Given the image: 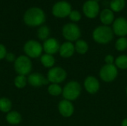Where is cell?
I'll use <instances>...</instances> for the list:
<instances>
[{
    "label": "cell",
    "mask_w": 127,
    "mask_h": 126,
    "mask_svg": "<svg viewBox=\"0 0 127 126\" xmlns=\"http://www.w3.org/2000/svg\"><path fill=\"white\" fill-rule=\"evenodd\" d=\"M28 84V77L24 75H17L14 79V85L17 88H23Z\"/></svg>",
    "instance_id": "cell-26"
},
{
    "label": "cell",
    "mask_w": 127,
    "mask_h": 126,
    "mask_svg": "<svg viewBox=\"0 0 127 126\" xmlns=\"http://www.w3.org/2000/svg\"><path fill=\"white\" fill-rule=\"evenodd\" d=\"M114 12L109 8H105L100 13V20L103 25L109 26L115 21Z\"/></svg>",
    "instance_id": "cell-17"
},
{
    "label": "cell",
    "mask_w": 127,
    "mask_h": 126,
    "mask_svg": "<svg viewBox=\"0 0 127 126\" xmlns=\"http://www.w3.org/2000/svg\"><path fill=\"white\" fill-rule=\"evenodd\" d=\"M12 102L10 99L6 97L0 98V111L7 114L11 111Z\"/></svg>",
    "instance_id": "cell-22"
},
{
    "label": "cell",
    "mask_w": 127,
    "mask_h": 126,
    "mask_svg": "<svg viewBox=\"0 0 127 126\" xmlns=\"http://www.w3.org/2000/svg\"><path fill=\"white\" fill-rule=\"evenodd\" d=\"M83 12L89 19H95L100 14L99 3L94 0H87L83 5Z\"/></svg>",
    "instance_id": "cell-10"
},
{
    "label": "cell",
    "mask_w": 127,
    "mask_h": 126,
    "mask_svg": "<svg viewBox=\"0 0 127 126\" xmlns=\"http://www.w3.org/2000/svg\"><path fill=\"white\" fill-rule=\"evenodd\" d=\"M62 34L66 41L74 42L80 39L81 36V30L76 23L70 22L65 24L63 27Z\"/></svg>",
    "instance_id": "cell-5"
},
{
    "label": "cell",
    "mask_w": 127,
    "mask_h": 126,
    "mask_svg": "<svg viewBox=\"0 0 127 126\" xmlns=\"http://www.w3.org/2000/svg\"><path fill=\"white\" fill-rule=\"evenodd\" d=\"M112 29L115 35L119 37L127 36V19L124 17H118L112 23Z\"/></svg>",
    "instance_id": "cell-11"
},
{
    "label": "cell",
    "mask_w": 127,
    "mask_h": 126,
    "mask_svg": "<svg viewBox=\"0 0 127 126\" xmlns=\"http://www.w3.org/2000/svg\"><path fill=\"white\" fill-rule=\"evenodd\" d=\"M7 53V49H6L5 46L2 44H0V60L5 59Z\"/></svg>",
    "instance_id": "cell-30"
},
{
    "label": "cell",
    "mask_w": 127,
    "mask_h": 126,
    "mask_svg": "<svg viewBox=\"0 0 127 126\" xmlns=\"http://www.w3.org/2000/svg\"><path fill=\"white\" fill-rule=\"evenodd\" d=\"M23 50L25 55L30 59H36L42 55L43 48L42 45H41V43L38 41L31 39L25 43L23 46Z\"/></svg>",
    "instance_id": "cell-6"
},
{
    "label": "cell",
    "mask_w": 127,
    "mask_h": 126,
    "mask_svg": "<svg viewBox=\"0 0 127 126\" xmlns=\"http://www.w3.org/2000/svg\"><path fill=\"white\" fill-rule=\"evenodd\" d=\"M71 10V4L66 1H57L52 7V14L55 17L60 19L68 17Z\"/></svg>",
    "instance_id": "cell-9"
},
{
    "label": "cell",
    "mask_w": 127,
    "mask_h": 126,
    "mask_svg": "<svg viewBox=\"0 0 127 126\" xmlns=\"http://www.w3.org/2000/svg\"><path fill=\"white\" fill-rule=\"evenodd\" d=\"M115 49L119 52L125 51L127 49V37H119L115 45Z\"/></svg>",
    "instance_id": "cell-27"
},
{
    "label": "cell",
    "mask_w": 127,
    "mask_h": 126,
    "mask_svg": "<svg viewBox=\"0 0 127 126\" xmlns=\"http://www.w3.org/2000/svg\"><path fill=\"white\" fill-rule=\"evenodd\" d=\"M5 59L7 60V62H14L15 60L16 59V57L15 56V54L13 53H7L6 56H5Z\"/></svg>",
    "instance_id": "cell-31"
},
{
    "label": "cell",
    "mask_w": 127,
    "mask_h": 126,
    "mask_svg": "<svg viewBox=\"0 0 127 126\" xmlns=\"http://www.w3.org/2000/svg\"><path fill=\"white\" fill-rule=\"evenodd\" d=\"M40 62L42 65L47 68H51L55 65V58L53 55L44 53L40 56Z\"/></svg>",
    "instance_id": "cell-20"
},
{
    "label": "cell",
    "mask_w": 127,
    "mask_h": 126,
    "mask_svg": "<svg viewBox=\"0 0 127 126\" xmlns=\"http://www.w3.org/2000/svg\"><path fill=\"white\" fill-rule=\"evenodd\" d=\"M83 87L87 93L90 94H95L100 88V83L96 76H88L83 81Z\"/></svg>",
    "instance_id": "cell-12"
},
{
    "label": "cell",
    "mask_w": 127,
    "mask_h": 126,
    "mask_svg": "<svg viewBox=\"0 0 127 126\" xmlns=\"http://www.w3.org/2000/svg\"><path fill=\"white\" fill-rule=\"evenodd\" d=\"M114 35L112 27L103 25L95 27L92 32L94 41L100 45H106L111 42L114 38Z\"/></svg>",
    "instance_id": "cell-2"
},
{
    "label": "cell",
    "mask_w": 127,
    "mask_h": 126,
    "mask_svg": "<svg viewBox=\"0 0 127 126\" xmlns=\"http://www.w3.org/2000/svg\"><path fill=\"white\" fill-rule=\"evenodd\" d=\"M75 53V48L74 44L71 42L65 41L62 45H60L59 54L61 57L68 59L71 57Z\"/></svg>",
    "instance_id": "cell-16"
},
{
    "label": "cell",
    "mask_w": 127,
    "mask_h": 126,
    "mask_svg": "<svg viewBox=\"0 0 127 126\" xmlns=\"http://www.w3.org/2000/svg\"><path fill=\"white\" fill-rule=\"evenodd\" d=\"M118 76V69L113 65H103L99 71V76L100 79L105 82H112L117 79Z\"/></svg>",
    "instance_id": "cell-7"
},
{
    "label": "cell",
    "mask_w": 127,
    "mask_h": 126,
    "mask_svg": "<svg viewBox=\"0 0 127 126\" xmlns=\"http://www.w3.org/2000/svg\"><path fill=\"white\" fill-rule=\"evenodd\" d=\"M74 48H75V52H77L78 54L84 55L88 52L89 46L86 41L80 39L75 42Z\"/></svg>",
    "instance_id": "cell-19"
},
{
    "label": "cell",
    "mask_w": 127,
    "mask_h": 126,
    "mask_svg": "<svg viewBox=\"0 0 127 126\" xmlns=\"http://www.w3.org/2000/svg\"><path fill=\"white\" fill-rule=\"evenodd\" d=\"M94 1H95L96 2H97V3H99V1H100V0H94Z\"/></svg>",
    "instance_id": "cell-33"
},
{
    "label": "cell",
    "mask_w": 127,
    "mask_h": 126,
    "mask_svg": "<svg viewBox=\"0 0 127 126\" xmlns=\"http://www.w3.org/2000/svg\"><path fill=\"white\" fill-rule=\"evenodd\" d=\"M82 92V86L77 81L71 80L66 83L63 88V99L73 102L78 99Z\"/></svg>",
    "instance_id": "cell-3"
},
{
    "label": "cell",
    "mask_w": 127,
    "mask_h": 126,
    "mask_svg": "<svg viewBox=\"0 0 127 126\" xmlns=\"http://www.w3.org/2000/svg\"><path fill=\"white\" fill-rule=\"evenodd\" d=\"M109 5L110 9L114 13H119L125 8L126 0H112Z\"/></svg>",
    "instance_id": "cell-21"
},
{
    "label": "cell",
    "mask_w": 127,
    "mask_h": 126,
    "mask_svg": "<svg viewBox=\"0 0 127 126\" xmlns=\"http://www.w3.org/2000/svg\"><path fill=\"white\" fill-rule=\"evenodd\" d=\"M121 126H127V117L124 118L122 121H121Z\"/></svg>",
    "instance_id": "cell-32"
},
{
    "label": "cell",
    "mask_w": 127,
    "mask_h": 126,
    "mask_svg": "<svg viewBox=\"0 0 127 126\" xmlns=\"http://www.w3.org/2000/svg\"><path fill=\"white\" fill-rule=\"evenodd\" d=\"M6 121L10 125H18L22 121V115L16 111H10L6 115Z\"/></svg>",
    "instance_id": "cell-18"
},
{
    "label": "cell",
    "mask_w": 127,
    "mask_h": 126,
    "mask_svg": "<svg viewBox=\"0 0 127 126\" xmlns=\"http://www.w3.org/2000/svg\"><path fill=\"white\" fill-rule=\"evenodd\" d=\"M126 94H127V88H126Z\"/></svg>",
    "instance_id": "cell-34"
},
{
    "label": "cell",
    "mask_w": 127,
    "mask_h": 126,
    "mask_svg": "<svg viewBox=\"0 0 127 126\" xmlns=\"http://www.w3.org/2000/svg\"><path fill=\"white\" fill-rule=\"evenodd\" d=\"M60 44L59 41L55 38H48L45 41H44L42 44L43 51H45V53L54 55L57 53H59Z\"/></svg>",
    "instance_id": "cell-15"
},
{
    "label": "cell",
    "mask_w": 127,
    "mask_h": 126,
    "mask_svg": "<svg viewBox=\"0 0 127 126\" xmlns=\"http://www.w3.org/2000/svg\"><path fill=\"white\" fill-rule=\"evenodd\" d=\"M104 61H105V64H108V65H113L115 64V58L113 55L112 54H107L105 58H104Z\"/></svg>",
    "instance_id": "cell-29"
},
{
    "label": "cell",
    "mask_w": 127,
    "mask_h": 126,
    "mask_svg": "<svg viewBox=\"0 0 127 126\" xmlns=\"http://www.w3.org/2000/svg\"><path fill=\"white\" fill-rule=\"evenodd\" d=\"M115 65L118 68V69L121 70H127V55L121 54L115 58Z\"/></svg>",
    "instance_id": "cell-23"
},
{
    "label": "cell",
    "mask_w": 127,
    "mask_h": 126,
    "mask_svg": "<svg viewBox=\"0 0 127 126\" xmlns=\"http://www.w3.org/2000/svg\"><path fill=\"white\" fill-rule=\"evenodd\" d=\"M58 111L61 116L68 118L74 113V105L72 102L63 99L58 104Z\"/></svg>",
    "instance_id": "cell-14"
},
{
    "label": "cell",
    "mask_w": 127,
    "mask_h": 126,
    "mask_svg": "<svg viewBox=\"0 0 127 126\" xmlns=\"http://www.w3.org/2000/svg\"><path fill=\"white\" fill-rule=\"evenodd\" d=\"M48 92L51 96L58 97L63 94V88L60 84L51 83L48 87Z\"/></svg>",
    "instance_id": "cell-24"
},
{
    "label": "cell",
    "mask_w": 127,
    "mask_h": 126,
    "mask_svg": "<svg viewBox=\"0 0 127 126\" xmlns=\"http://www.w3.org/2000/svg\"><path fill=\"white\" fill-rule=\"evenodd\" d=\"M24 22L29 27H38L45 21V13L42 9L33 7L28 9L23 16Z\"/></svg>",
    "instance_id": "cell-1"
},
{
    "label": "cell",
    "mask_w": 127,
    "mask_h": 126,
    "mask_svg": "<svg viewBox=\"0 0 127 126\" xmlns=\"http://www.w3.org/2000/svg\"><path fill=\"white\" fill-rule=\"evenodd\" d=\"M13 67L18 75L26 76L30 74L32 71V62L26 55H21L16 57L13 62Z\"/></svg>",
    "instance_id": "cell-4"
},
{
    "label": "cell",
    "mask_w": 127,
    "mask_h": 126,
    "mask_svg": "<svg viewBox=\"0 0 127 126\" xmlns=\"http://www.w3.org/2000/svg\"><path fill=\"white\" fill-rule=\"evenodd\" d=\"M66 71L60 66H54L50 68L47 74V79L49 83L60 84L67 78Z\"/></svg>",
    "instance_id": "cell-8"
},
{
    "label": "cell",
    "mask_w": 127,
    "mask_h": 126,
    "mask_svg": "<svg viewBox=\"0 0 127 126\" xmlns=\"http://www.w3.org/2000/svg\"><path fill=\"white\" fill-rule=\"evenodd\" d=\"M68 17H69V19H70L71 21H72L74 23H75V22H79L81 19L82 16H81V13L78 10H72L71 11Z\"/></svg>",
    "instance_id": "cell-28"
},
{
    "label": "cell",
    "mask_w": 127,
    "mask_h": 126,
    "mask_svg": "<svg viewBox=\"0 0 127 126\" xmlns=\"http://www.w3.org/2000/svg\"><path fill=\"white\" fill-rule=\"evenodd\" d=\"M28 83L35 88H39L49 84L47 77L44 76L42 74L35 72L31 73L28 76Z\"/></svg>",
    "instance_id": "cell-13"
},
{
    "label": "cell",
    "mask_w": 127,
    "mask_h": 126,
    "mask_svg": "<svg viewBox=\"0 0 127 126\" xmlns=\"http://www.w3.org/2000/svg\"><path fill=\"white\" fill-rule=\"evenodd\" d=\"M50 36V29L46 25H42L39 27L37 30V36L39 39L42 41H45L49 38Z\"/></svg>",
    "instance_id": "cell-25"
}]
</instances>
